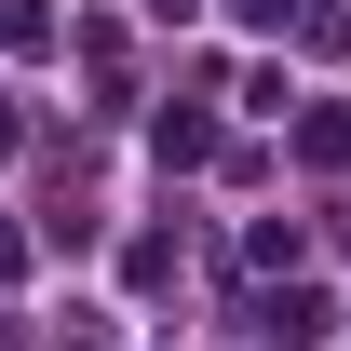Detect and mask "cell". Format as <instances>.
<instances>
[{
  "mask_svg": "<svg viewBox=\"0 0 351 351\" xmlns=\"http://www.w3.org/2000/svg\"><path fill=\"white\" fill-rule=\"evenodd\" d=\"M298 162H324V176L351 162V108H298Z\"/></svg>",
  "mask_w": 351,
  "mask_h": 351,
  "instance_id": "obj_2",
  "label": "cell"
},
{
  "mask_svg": "<svg viewBox=\"0 0 351 351\" xmlns=\"http://www.w3.org/2000/svg\"><path fill=\"white\" fill-rule=\"evenodd\" d=\"M54 27H41V0H0V54H41Z\"/></svg>",
  "mask_w": 351,
  "mask_h": 351,
  "instance_id": "obj_4",
  "label": "cell"
},
{
  "mask_svg": "<svg viewBox=\"0 0 351 351\" xmlns=\"http://www.w3.org/2000/svg\"><path fill=\"white\" fill-rule=\"evenodd\" d=\"M54 351H108V338H54Z\"/></svg>",
  "mask_w": 351,
  "mask_h": 351,
  "instance_id": "obj_5",
  "label": "cell"
},
{
  "mask_svg": "<svg viewBox=\"0 0 351 351\" xmlns=\"http://www.w3.org/2000/svg\"><path fill=\"white\" fill-rule=\"evenodd\" d=\"M298 41H311V54H351V0H311V14H298Z\"/></svg>",
  "mask_w": 351,
  "mask_h": 351,
  "instance_id": "obj_3",
  "label": "cell"
},
{
  "mask_svg": "<svg viewBox=\"0 0 351 351\" xmlns=\"http://www.w3.org/2000/svg\"><path fill=\"white\" fill-rule=\"evenodd\" d=\"M149 14H189V0H149Z\"/></svg>",
  "mask_w": 351,
  "mask_h": 351,
  "instance_id": "obj_7",
  "label": "cell"
},
{
  "mask_svg": "<svg viewBox=\"0 0 351 351\" xmlns=\"http://www.w3.org/2000/svg\"><path fill=\"white\" fill-rule=\"evenodd\" d=\"M0 149H14V108H0Z\"/></svg>",
  "mask_w": 351,
  "mask_h": 351,
  "instance_id": "obj_6",
  "label": "cell"
},
{
  "mask_svg": "<svg viewBox=\"0 0 351 351\" xmlns=\"http://www.w3.org/2000/svg\"><path fill=\"white\" fill-rule=\"evenodd\" d=\"M257 338H270V351H324V338H338V298H324V284H298V298H257Z\"/></svg>",
  "mask_w": 351,
  "mask_h": 351,
  "instance_id": "obj_1",
  "label": "cell"
}]
</instances>
